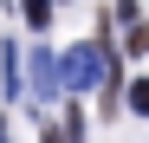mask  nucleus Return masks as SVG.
<instances>
[{
  "label": "nucleus",
  "instance_id": "1",
  "mask_svg": "<svg viewBox=\"0 0 149 143\" xmlns=\"http://www.w3.org/2000/svg\"><path fill=\"white\" fill-rule=\"evenodd\" d=\"M110 39H78L71 46V52H58V91H71V98H78V91H91V85H104L110 78Z\"/></svg>",
  "mask_w": 149,
  "mask_h": 143
},
{
  "label": "nucleus",
  "instance_id": "2",
  "mask_svg": "<svg viewBox=\"0 0 149 143\" xmlns=\"http://www.w3.org/2000/svg\"><path fill=\"white\" fill-rule=\"evenodd\" d=\"M19 91H26L33 104H52L58 98V52L33 46V52H26V85H19Z\"/></svg>",
  "mask_w": 149,
  "mask_h": 143
},
{
  "label": "nucleus",
  "instance_id": "3",
  "mask_svg": "<svg viewBox=\"0 0 149 143\" xmlns=\"http://www.w3.org/2000/svg\"><path fill=\"white\" fill-rule=\"evenodd\" d=\"M0 91H7V98H19V39L0 46Z\"/></svg>",
  "mask_w": 149,
  "mask_h": 143
},
{
  "label": "nucleus",
  "instance_id": "4",
  "mask_svg": "<svg viewBox=\"0 0 149 143\" xmlns=\"http://www.w3.org/2000/svg\"><path fill=\"white\" fill-rule=\"evenodd\" d=\"M19 13H26V26L39 33V26H52V0H19Z\"/></svg>",
  "mask_w": 149,
  "mask_h": 143
},
{
  "label": "nucleus",
  "instance_id": "5",
  "mask_svg": "<svg viewBox=\"0 0 149 143\" xmlns=\"http://www.w3.org/2000/svg\"><path fill=\"white\" fill-rule=\"evenodd\" d=\"M130 111H136V117H149V78H136V85H130Z\"/></svg>",
  "mask_w": 149,
  "mask_h": 143
},
{
  "label": "nucleus",
  "instance_id": "6",
  "mask_svg": "<svg viewBox=\"0 0 149 143\" xmlns=\"http://www.w3.org/2000/svg\"><path fill=\"white\" fill-rule=\"evenodd\" d=\"M123 46H130V52H149V26H136V20H130V33H123Z\"/></svg>",
  "mask_w": 149,
  "mask_h": 143
},
{
  "label": "nucleus",
  "instance_id": "7",
  "mask_svg": "<svg viewBox=\"0 0 149 143\" xmlns=\"http://www.w3.org/2000/svg\"><path fill=\"white\" fill-rule=\"evenodd\" d=\"M0 130H7V124H0Z\"/></svg>",
  "mask_w": 149,
  "mask_h": 143
}]
</instances>
